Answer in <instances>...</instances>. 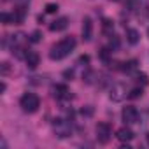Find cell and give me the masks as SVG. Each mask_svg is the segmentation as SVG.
I'll list each match as a JSON object with an SVG mask.
<instances>
[{"label":"cell","instance_id":"obj_1","mask_svg":"<svg viewBox=\"0 0 149 149\" xmlns=\"http://www.w3.org/2000/svg\"><path fill=\"white\" fill-rule=\"evenodd\" d=\"M76 44H77V42H76V39H74V37H65L63 40H60L56 46L51 47L49 58H51V60H61V58L68 56V54L74 51Z\"/></svg>","mask_w":149,"mask_h":149},{"label":"cell","instance_id":"obj_2","mask_svg":"<svg viewBox=\"0 0 149 149\" xmlns=\"http://www.w3.org/2000/svg\"><path fill=\"white\" fill-rule=\"evenodd\" d=\"M19 107L25 111V112H35L39 107H40V100L35 93H25L21 98H19Z\"/></svg>","mask_w":149,"mask_h":149},{"label":"cell","instance_id":"obj_3","mask_svg":"<svg viewBox=\"0 0 149 149\" xmlns=\"http://www.w3.org/2000/svg\"><path fill=\"white\" fill-rule=\"evenodd\" d=\"M53 130H54L56 137L65 139V137H70L72 126H70V123L65 121V119H54V123H53Z\"/></svg>","mask_w":149,"mask_h":149},{"label":"cell","instance_id":"obj_4","mask_svg":"<svg viewBox=\"0 0 149 149\" xmlns=\"http://www.w3.org/2000/svg\"><path fill=\"white\" fill-rule=\"evenodd\" d=\"M97 137L102 144H107L111 140V126L107 123H98L97 125Z\"/></svg>","mask_w":149,"mask_h":149},{"label":"cell","instance_id":"obj_5","mask_svg":"<svg viewBox=\"0 0 149 149\" xmlns=\"http://www.w3.org/2000/svg\"><path fill=\"white\" fill-rule=\"evenodd\" d=\"M121 116H123V121H125V123H137V119H139V112H137V109H135L133 105L123 107Z\"/></svg>","mask_w":149,"mask_h":149},{"label":"cell","instance_id":"obj_6","mask_svg":"<svg viewBox=\"0 0 149 149\" xmlns=\"http://www.w3.org/2000/svg\"><path fill=\"white\" fill-rule=\"evenodd\" d=\"M125 97H126V90H125V86H123V84H114L112 90H111V100L119 102V100H123Z\"/></svg>","mask_w":149,"mask_h":149},{"label":"cell","instance_id":"obj_7","mask_svg":"<svg viewBox=\"0 0 149 149\" xmlns=\"http://www.w3.org/2000/svg\"><path fill=\"white\" fill-rule=\"evenodd\" d=\"M91 35H93V23H91V18L86 16L83 19V39L91 40Z\"/></svg>","mask_w":149,"mask_h":149},{"label":"cell","instance_id":"obj_8","mask_svg":"<svg viewBox=\"0 0 149 149\" xmlns=\"http://www.w3.org/2000/svg\"><path fill=\"white\" fill-rule=\"evenodd\" d=\"M67 26H68V19L63 16V18L54 19V21L49 25V30H51V32H61V30H65Z\"/></svg>","mask_w":149,"mask_h":149},{"label":"cell","instance_id":"obj_9","mask_svg":"<svg viewBox=\"0 0 149 149\" xmlns=\"http://www.w3.org/2000/svg\"><path fill=\"white\" fill-rule=\"evenodd\" d=\"M26 65L30 67V68H37L39 67V63H40V56H39V53H35V51H26Z\"/></svg>","mask_w":149,"mask_h":149},{"label":"cell","instance_id":"obj_10","mask_svg":"<svg viewBox=\"0 0 149 149\" xmlns=\"http://www.w3.org/2000/svg\"><path fill=\"white\" fill-rule=\"evenodd\" d=\"M53 95H54V98H60V100L70 98L68 88H67V86H63V84H56V86L53 88Z\"/></svg>","mask_w":149,"mask_h":149},{"label":"cell","instance_id":"obj_11","mask_svg":"<svg viewBox=\"0 0 149 149\" xmlns=\"http://www.w3.org/2000/svg\"><path fill=\"white\" fill-rule=\"evenodd\" d=\"M116 137H118L121 142H128V140L133 139V132H132L130 128H119L118 133H116Z\"/></svg>","mask_w":149,"mask_h":149},{"label":"cell","instance_id":"obj_12","mask_svg":"<svg viewBox=\"0 0 149 149\" xmlns=\"http://www.w3.org/2000/svg\"><path fill=\"white\" fill-rule=\"evenodd\" d=\"M126 39H128L130 44H137V42L140 40V33H139L137 30H133V28H128V30H126Z\"/></svg>","mask_w":149,"mask_h":149},{"label":"cell","instance_id":"obj_13","mask_svg":"<svg viewBox=\"0 0 149 149\" xmlns=\"http://www.w3.org/2000/svg\"><path fill=\"white\" fill-rule=\"evenodd\" d=\"M23 42H25V35H23V33L11 35V44H13V47H21Z\"/></svg>","mask_w":149,"mask_h":149},{"label":"cell","instance_id":"obj_14","mask_svg":"<svg viewBox=\"0 0 149 149\" xmlns=\"http://www.w3.org/2000/svg\"><path fill=\"white\" fill-rule=\"evenodd\" d=\"M13 16H14V23H23V19H25V7L19 6L16 9V14H13Z\"/></svg>","mask_w":149,"mask_h":149},{"label":"cell","instance_id":"obj_15","mask_svg":"<svg viewBox=\"0 0 149 149\" xmlns=\"http://www.w3.org/2000/svg\"><path fill=\"white\" fill-rule=\"evenodd\" d=\"M125 6L130 11H137V9H140V0H126Z\"/></svg>","mask_w":149,"mask_h":149},{"label":"cell","instance_id":"obj_16","mask_svg":"<svg viewBox=\"0 0 149 149\" xmlns=\"http://www.w3.org/2000/svg\"><path fill=\"white\" fill-rule=\"evenodd\" d=\"M125 72H132V70H135L137 68V61L135 60H130V61H126V63H123V67H121Z\"/></svg>","mask_w":149,"mask_h":149},{"label":"cell","instance_id":"obj_17","mask_svg":"<svg viewBox=\"0 0 149 149\" xmlns=\"http://www.w3.org/2000/svg\"><path fill=\"white\" fill-rule=\"evenodd\" d=\"M0 19H2L4 25H11V23H14V16H9L7 13H2V14H0Z\"/></svg>","mask_w":149,"mask_h":149},{"label":"cell","instance_id":"obj_18","mask_svg":"<svg viewBox=\"0 0 149 149\" xmlns=\"http://www.w3.org/2000/svg\"><path fill=\"white\" fill-rule=\"evenodd\" d=\"M139 97H142V88H133L128 93V98H139Z\"/></svg>","mask_w":149,"mask_h":149},{"label":"cell","instance_id":"obj_19","mask_svg":"<svg viewBox=\"0 0 149 149\" xmlns=\"http://www.w3.org/2000/svg\"><path fill=\"white\" fill-rule=\"evenodd\" d=\"M56 11H58V6H56V4H47V6H46V13H47V14H54Z\"/></svg>","mask_w":149,"mask_h":149},{"label":"cell","instance_id":"obj_20","mask_svg":"<svg viewBox=\"0 0 149 149\" xmlns=\"http://www.w3.org/2000/svg\"><path fill=\"white\" fill-rule=\"evenodd\" d=\"M30 40H32V42H39V40H40V32H39V30H35V32L32 33Z\"/></svg>","mask_w":149,"mask_h":149},{"label":"cell","instance_id":"obj_21","mask_svg":"<svg viewBox=\"0 0 149 149\" xmlns=\"http://www.w3.org/2000/svg\"><path fill=\"white\" fill-rule=\"evenodd\" d=\"M137 81L146 86V84H147V76H146V74H139V76H137Z\"/></svg>","mask_w":149,"mask_h":149},{"label":"cell","instance_id":"obj_22","mask_svg":"<svg viewBox=\"0 0 149 149\" xmlns=\"http://www.w3.org/2000/svg\"><path fill=\"white\" fill-rule=\"evenodd\" d=\"M100 58H102L104 61H109V49H102V51H100Z\"/></svg>","mask_w":149,"mask_h":149},{"label":"cell","instance_id":"obj_23","mask_svg":"<svg viewBox=\"0 0 149 149\" xmlns=\"http://www.w3.org/2000/svg\"><path fill=\"white\" fill-rule=\"evenodd\" d=\"M81 114H83V116H91V114H93V109H91V107H83V109H81Z\"/></svg>","mask_w":149,"mask_h":149},{"label":"cell","instance_id":"obj_24","mask_svg":"<svg viewBox=\"0 0 149 149\" xmlns=\"http://www.w3.org/2000/svg\"><path fill=\"white\" fill-rule=\"evenodd\" d=\"M119 46V39L116 37V35H112V39H111V47H118Z\"/></svg>","mask_w":149,"mask_h":149},{"label":"cell","instance_id":"obj_25","mask_svg":"<svg viewBox=\"0 0 149 149\" xmlns=\"http://www.w3.org/2000/svg\"><path fill=\"white\" fill-rule=\"evenodd\" d=\"M104 30H105V32H109V30H111V21H107V19L104 21Z\"/></svg>","mask_w":149,"mask_h":149},{"label":"cell","instance_id":"obj_26","mask_svg":"<svg viewBox=\"0 0 149 149\" xmlns=\"http://www.w3.org/2000/svg\"><path fill=\"white\" fill-rule=\"evenodd\" d=\"M18 2H19V6H23V7H25V6L30 2V0H18Z\"/></svg>","mask_w":149,"mask_h":149},{"label":"cell","instance_id":"obj_27","mask_svg":"<svg viewBox=\"0 0 149 149\" xmlns=\"http://www.w3.org/2000/svg\"><path fill=\"white\" fill-rule=\"evenodd\" d=\"M81 61H83V63H88V61H90V56H81Z\"/></svg>","mask_w":149,"mask_h":149},{"label":"cell","instance_id":"obj_28","mask_svg":"<svg viewBox=\"0 0 149 149\" xmlns=\"http://www.w3.org/2000/svg\"><path fill=\"white\" fill-rule=\"evenodd\" d=\"M72 76H74L72 70H67V72H65V77H72Z\"/></svg>","mask_w":149,"mask_h":149},{"label":"cell","instance_id":"obj_29","mask_svg":"<svg viewBox=\"0 0 149 149\" xmlns=\"http://www.w3.org/2000/svg\"><path fill=\"white\" fill-rule=\"evenodd\" d=\"M147 142H149V133H147Z\"/></svg>","mask_w":149,"mask_h":149}]
</instances>
